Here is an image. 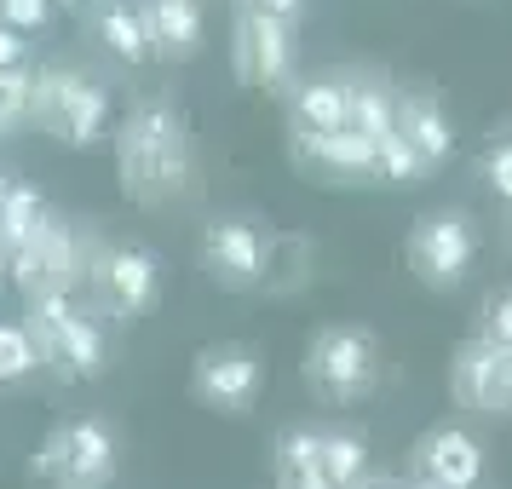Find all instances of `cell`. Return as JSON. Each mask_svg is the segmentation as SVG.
<instances>
[{
  "instance_id": "1",
  "label": "cell",
  "mask_w": 512,
  "mask_h": 489,
  "mask_svg": "<svg viewBox=\"0 0 512 489\" xmlns=\"http://www.w3.org/2000/svg\"><path fill=\"white\" fill-rule=\"evenodd\" d=\"M116 173L121 190L139 202V208H167L190 190V173H196V156H190V127L185 116L150 98L133 116L116 127Z\"/></svg>"
},
{
  "instance_id": "2",
  "label": "cell",
  "mask_w": 512,
  "mask_h": 489,
  "mask_svg": "<svg viewBox=\"0 0 512 489\" xmlns=\"http://www.w3.org/2000/svg\"><path fill=\"white\" fill-rule=\"evenodd\" d=\"M380 380V340L369 328L351 323H328L311 334L305 346V386L323 397V403H363Z\"/></svg>"
},
{
  "instance_id": "3",
  "label": "cell",
  "mask_w": 512,
  "mask_h": 489,
  "mask_svg": "<svg viewBox=\"0 0 512 489\" xmlns=\"http://www.w3.org/2000/svg\"><path fill=\"white\" fill-rule=\"evenodd\" d=\"M29 334L41 346V363H52L58 374L70 380H98L110 351H104V334L87 311H75L70 294H41L29 300Z\"/></svg>"
},
{
  "instance_id": "4",
  "label": "cell",
  "mask_w": 512,
  "mask_h": 489,
  "mask_svg": "<svg viewBox=\"0 0 512 489\" xmlns=\"http://www.w3.org/2000/svg\"><path fill=\"white\" fill-rule=\"evenodd\" d=\"M29 116L41 121L58 144L87 150V144H98L104 127H110V98L98 93L93 81H81V75H70V70H41L35 75V93H29Z\"/></svg>"
},
{
  "instance_id": "5",
  "label": "cell",
  "mask_w": 512,
  "mask_h": 489,
  "mask_svg": "<svg viewBox=\"0 0 512 489\" xmlns=\"http://www.w3.org/2000/svg\"><path fill=\"white\" fill-rule=\"evenodd\" d=\"M265 386V357L242 340H213L190 357V397L213 415H248Z\"/></svg>"
},
{
  "instance_id": "6",
  "label": "cell",
  "mask_w": 512,
  "mask_h": 489,
  "mask_svg": "<svg viewBox=\"0 0 512 489\" xmlns=\"http://www.w3.org/2000/svg\"><path fill=\"white\" fill-rule=\"evenodd\" d=\"M35 472L52 478L58 489H104L116 478V432L104 420H64L41 443Z\"/></svg>"
},
{
  "instance_id": "7",
  "label": "cell",
  "mask_w": 512,
  "mask_h": 489,
  "mask_svg": "<svg viewBox=\"0 0 512 489\" xmlns=\"http://www.w3.org/2000/svg\"><path fill=\"white\" fill-rule=\"evenodd\" d=\"M449 392L472 415H512V346L472 334L449 357Z\"/></svg>"
},
{
  "instance_id": "8",
  "label": "cell",
  "mask_w": 512,
  "mask_h": 489,
  "mask_svg": "<svg viewBox=\"0 0 512 489\" xmlns=\"http://www.w3.org/2000/svg\"><path fill=\"white\" fill-rule=\"evenodd\" d=\"M472 254H478V236L466 213H426L409 231V271L426 288H455L472 271Z\"/></svg>"
},
{
  "instance_id": "9",
  "label": "cell",
  "mask_w": 512,
  "mask_h": 489,
  "mask_svg": "<svg viewBox=\"0 0 512 489\" xmlns=\"http://www.w3.org/2000/svg\"><path fill=\"white\" fill-rule=\"evenodd\" d=\"M236 75L248 87H265V93H282L288 75H294V24L282 18H265V12H242L236 24Z\"/></svg>"
},
{
  "instance_id": "10",
  "label": "cell",
  "mask_w": 512,
  "mask_h": 489,
  "mask_svg": "<svg viewBox=\"0 0 512 489\" xmlns=\"http://www.w3.org/2000/svg\"><path fill=\"white\" fill-rule=\"evenodd\" d=\"M484 478V443L472 438L466 426H432L426 438L415 443V484L432 489H478Z\"/></svg>"
},
{
  "instance_id": "11",
  "label": "cell",
  "mask_w": 512,
  "mask_h": 489,
  "mask_svg": "<svg viewBox=\"0 0 512 489\" xmlns=\"http://www.w3.org/2000/svg\"><path fill=\"white\" fill-rule=\"evenodd\" d=\"M93 277H98L104 305L116 311L121 323H139L144 311L156 305V294H162V265H156L150 248H110V254L98 259Z\"/></svg>"
},
{
  "instance_id": "12",
  "label": "cell",
  "mask_w": 512,
  "mask_h": 489,
  "mask_svg": "<svg viewBox=\"0 0 512 489\" xmlns=\"http://www.w3.org/2000/svg\"><path fill=\"white\" fill-rule=\"evenodd\" d=\"M202 271H208L219 288H254L265 277V236L242 219H219L202 231Z\"/></svg>"
},
{
  "instance_id": "13",
  "label": "cell",
  "mask_w": 512,
  "mask_h": 489,
  "mask_svg": "<svg viewBox=\"0 0 512 489\" xmlns=\"http://www.w3.org/2000/svg\"><path fill=\"white\" fill-rule=\"evenodd\" d=\"M288 150H294V167L323 173V179H380L374 139H363L357 127H340V133H300L294 127Z\"/></svg>"
},
{
  "instance_id": "14",
  "label": "cell",
  "mask_w": 512,
  "mask_h": 489,
  "mask_svg": "<svg viewBox=\"0 0 512 489\" xmlns=\"http://www.w3.org/2000/svg\"><path fill=\"white\" fill-rule=\"evenodd\" d=\"M12 271H18L24 300H41V294H70V282H75V248H70V236L47 219V225H41V236H29L24 248L12 254Z\"/></svg>"
},
{
  "instance_id": "15",
  "label": "cell",
  "mask_w": 512,
  "mask_h": 489,
  "mask_svg": "<svg viewBox=\"0 0 512 489\" xmlns=\"http://www.w3.org/2000/svg\"><path fill=\"white\" fill-rule=\"evenodd\" d=\"M139 18L150 35V52H162V58H190L202 47V6L196 0H144Z\"/></svg>"
},
{
  "instance_id": "16",
  "label": "cell",
  "mask_w": 512,
  "mask_h": 489,
  "mask_svg": "<svg viewBox=\"0 0 512 489\" xmlns=\"http://www.w3.org/2000/svg\"><path fill=\"white\" fill-rule=\"evenodd\" d=\"M397 133L415 144L420 156H426V167L449 162V144H455V133H449V116H443V104L432 93L397 98Z\"/></svg>"
},
{
  "instance_id": "17",
  "label": "cell",
  "mask_w": 512,
  "mask_h": 489,
  "mask_svg": "<svg viewBox=\"0 0 512 489\" xmlns=\"http://www.w3.org/2000/svg\"><path fill=\"white\" fill-rule=\"evenodd\" d=\"M277 489H334L323 472V432H311V426H288L277 438Z\"/></svg>"
},
{
  "instance_id": "18",
  "label": "cell",
  "mask_w": 512,
  "mask_h": 489,
  "mask_svg": "<svg viewBox=\"0 0 512 489\" xmlns=\"http://www.w3.org/2000/svg\"><path fill=\"white\" fill-rule=\"evenodd\" d=\"M294 127L300 133H340L351 127V87L346 81H300L294 87Z\"/></svg>"
},
{
  "instance_id": "19",
  "label": "cell",
  "mask_w": 512,
  "mask_h": 489,
  "mask_svg": "<svg viewBox=\"0 0 512 489\" xmlns=\"http://www.w3.org/2000/svg\"><path fill=\"white\" fill-rule=\"evenodd\" d=\"M47 225V202H41V190L29 185H6L0 190V254H18L29 236H41Z\"/></svg>"
},
{
  "instance_id": "20",
  "label": "cell",
  "mask_w": 512,
  "mask_h": 489,
  "mask_svg": "<svg viewBox=\"0 0 512 489\" xmlns=\"http://www.w3.org/2000/svg\"><path fill=\"white\" fill-rule=\"evenodd\" d=\"M351 127L363 133V139H386V133H397V98L386 93V87H374V81H363V87H351Z\"/></svg>"
},
{
  "instance_id": "21",
  "label": "cell",
  "mask_w": 512,
  "mask_h": 489,
  "mask_svg": "<svg viewBox=\"0 0 512 489\" xmlns=\"http://www.w3.org/2000/svg\"><path fill=\"white\" fill-rule=\"evenodd\" d=\"M323 472L334 489H351L369 472V443L357 432H323Z\"/></svg>"
},
{
  "instance_id": "22",
  "label": "cell",
  "mask_w": 512,
  "mask_h": 489,
  "mask_svg": "<svg viewBox=\"0 0 512 489\" xmlns=\"http://www.w3.org/2000/svg\"><path fill=\"white\" fill-rule=\"evenodd\" d=\"M98 35H104V47L127 58V64H144L150 58V35H144V18L139 12H127V6H104V18H98Z\"/></svg>"
},
{
  "instance_id": "23",
  "label": "cell",
  "mask_w": 512,
  "mask_h": 489,
  "mask_svg": "<svg viewBox=\"0 0 512 489\" xmlns=\"http://www.w3.org/2000/svg\"><path fill=\"white\" fill-rule=\"evenodd\" d=\"M35 369H41V346H35L29 323H0V386H12Z\"/></svg>"
},
{
  "instance_id": "24",
  "label": "cell",
  "mask_w": 512,
  "mask_h": 489,
  "mask_svg": "<svg viewBox=\"0 0 512 489\" xmlns=\"http://www.w3.org/2000/svg\"><path fill=\"white\" fill-rule=\"evenodd\" d=\"M374 156H380V179H397V185H415V179H426V173H432V167H426V156H420L403 133H386V139L374 144Z\"/></svg>"
},
{
  "instance_id": "25",
  "label": "cell",
  "mask_w": 512,
  "mask_h": 489,
  "mask_svg": "<svg viewBox=\"0 0 512 489\" xmlns=\"http://www.w3.org/2000/svg\"><path fill=\"white\" fill-rule=\"evenodd\" d=\"M29 93H35V75H29L24 64L0 70V127L18 121V116H29Z\"/></svg>"
},
{
  "instance_id": "26",
  "label": "cell",
  "mask_w": 512,
  "mask_h": 489,
  "mask_svg": "<svg viewBox=\"0 0 512 489\" xmlns=\"http://www.w3.org/2000/svg\"><path fill=\"white\" fill-rule=\"evenodd\" d=\"M478 334L512 346V288H495V294L484 300V328H478Z\"/></svg>"
},
{
  "instance_id": "27",
  "label": "cell",
  "mask_w": 512,
  "mask_h": 489,
  "mask_svg": "<svg viewBox=\"0 0 512 489\" xmlns=\"http://www.w3.org/2000/svg\"><path fill=\"white\" fill-rule=\"evenodd\" d=\"M484 179H489L495 196H507L512 202V139H501V144H489L484 150Z\"/></svg>"
},
{
  "instance_id": "28",
  "label": "cell",
  "mask_w": 512,
  "mask_h": 489,
  "mask_svg": "<svg viewBox=\"0 0 512 489\" xmlns=\"http://www.w3.org/2000/svg\"><path fill=\"white\" fill-rule=\"evenodd\" d=\"M52 12V0H0V18L12 29H41Z\"/></svg>"
},
{
  "instance_id": "29",
  "label": "cell",
  "mask_w": 512,
  "mask_h": 489,
  "mask_svg": "<svg viewBox=\"0 0 512 489\" xmlns=\"http://www.w3.org/2000/svg\"><path fill=\"white\" fill-rule=\"evenodd\" d=\"M254 12H265V18H282V24H300L305 0H248Z\"/></svg>"
},
{
  "instance_id": "30",
  "label": "cell",
  "mask_w": 512,
  "mask_h": 489,
  "mask_svg": "<svg viewBox=\"0 0 512 489\" xmlns=\"http://www.w3.org/2000/svg\"><path fill=\"white\" fill-rule=\"evenodd\" d=\"M24 29L0 24V70H12V64H24V41H18Z\"/></svg>"
},
{
  "instance_id": "31",
  "label": "cell",
  "mask_w": 512,
  "mask_h": 489,
  "mask_svg": "<svg viewBox=\"0 0 512 489\" xmlns=\"http://www.w3.org/2000/svg\"><path fill=\"white\" fill-rule=\"evenodd\" d=\"M351 489H409V484H397V478H357Z\"/></svg>"
},
{
  "instance_id": "32",
  "label": "cell",
  "mask_w": 512,
  "mask_h": 489,
  "mask_svg": "<svg viewBox=\"0 0 512 489\" xmlns=\"http://www.w3.org/2000/svg\"><path fill=\"white\" fill-rule=\"evenodd\" d=\"M64 6H81V0H64Z\"/></svg>"
},
{
  "instance_id": "33",
  "label": "cell",
  "mask_w": 512,
  "mask_h": 489,
  "mask_svg": "<svg viewBox=\"0 0 512 489\" xmlns=\"http://www.w3.org/2000/svg\"><path fill=\"white\" fill-rule=\"evenodd\" d=\"M415 489H432V484H415Z\"/></svg>"
},
{
  "instance_id": "34",
  "label": "cell",
  "mask_w": 512,
  "mask_h": 489,
  "mask_svg": "<svg viewBox=\"0 0 512 489\" xmlns=\"http://www.w3.org/2000/svg\"><path fill=\"white\" fill-rule=\"evenodd\" d=\"M0 190H6V179H0Z\"/></svg>"
}]
</instances>
